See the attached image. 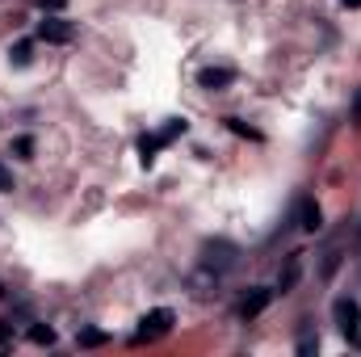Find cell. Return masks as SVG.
<instances>
[{
  "label": "cell",
  "instance_id": "13",
  "mask_svg": "<svg viewBox=\"0 0 361 357\" xmlns=\"http://www.w3.org/2000/svg\"><path fill=\"white\" fill-rule=\"evenodd\" d=\"M177 135H185V122H180V118H173V122H169V126L160 131V139H164V143H173Z\"/></svg>",
  "mask_w": 361,
  "mask_h": 357
},
{
  "label": "cell",
  "instance_id": "16",
  "mask_svg": "<svg viewBox=\"0 0 361 357\" xmlns=\"http://www.w3.org/2000/svg\"><path fill=\"white\" fill-rule=\"evenodd\" d=\"M38 4H42V13H59V8H63L68 0H38Z\"/></svg>",
  "mask_w": 361,
  "mask_h": 357
},
{
  "label": "cell",
  "instance_id": "5",
  "mask_svg": "<svg viewBox=\"0 0 361 357\" xmlns=\"http://www.w3.org/2000/svg\"><path fill=\"white\" fill-rule=\"evenodd\" d=\"M269 298H273V290L257 286V290H252V294H248V298L240 303V315H244V320H257V315H261V311L269 307Z\"/></svg>",
  "mask_w": 361,
  "mask_h": 357
},
{
  "label": "cell",
  "instance_id": "14",
  "mask_svg": "<svg viewBox=\"0 0 361 357\" xmlns=\"http://www.w3.org/2000/svg\"><path fill=\"white\" fill-rule=\"evenodd\" d=\"M13 152H17V156H30V152H34V139H25V135H21V139L13 143Z\"/></svg>",
  "mask_w": 361,
  "mask_h": 357
},
{
  "label": "cell",
  "instance_id": "1",
  "mask_svg": "<svg viewBox=\"0 0 361 357\" xmlns=\"http://www.w3.org/2000/svg\"><path fill=\"white\" fill-rule=\"evenodd\" d=\"M173 311L169 307H156V311H147L143 320H139V332H135V345H147V341H160L169 328H173Z\"/></svg>",
  "mask_w": 361,
  "mask_h": 357
},
{
  "label": "cell",
  "instance_id": "17",
  "mask_svg": "<svg viewBox=\"0 0 361 357\" xmlns=\"http://www.w3.org/2000/svg\"><path fill=\"white\" fill-rule=\"evenodd\" d=\"M0 189H13V173H8L4 164H0Z\"/></svg>",
  "mask_w": 361,
  "mask_h": 357
},
{
  "label": "cell",
  "instance_id": "2",
  "mask_svg": "<svg viewBox=\"0 0 361 357\" xmlns=\"http://www.w3.org/2000/svg\"><path fill=\"white\" fill-rule=\"evenodd\" d=\"M332 320H336V328H341L349 341H361V307L353 298H336V303H332Z\"/></svg>",
  "mask_w": 361,
  "mask_h": 357
},
{
  "label": "cell",
  "instance_id": "4",
  "mask_svg": "<svg viewBox=\"0 0 361 357\" xmlns=\"http://www.w3.org/2000/svg\"><path fill=\"white\" fill-rule=\"evenodd\" d=\"M231 80H235V72H231V68H202V72H197V85H202V89H210V92L227 89Z\"/></svg>",
  "mask_w": 361,
  "mask_h": 357
},
{
  "label": "cell",
  "instance_id": "10",
  "mask_svg": "<svg viewBox=\"0 0 361 357\" xmlns=\"http://www.w3.org/2000/svg\"><path fill=\"white\" fill-rule=\"evenodd\" d=\"M30 341H34V345H55V332L42 328V324H34V328H30Z\"/></svg>",
  "mask_w": 361,
  "mask_h": 357
},
{
  "label": "cell",
  "instance_id": "8",
  "mask_svg": "<svg viewBox=\"0 0 361 357\" xmlns=\"http://www.w3.org/2000/svg\"><path fill=\"white\" fill-rule=\"evenodd\" d=\"M160 147H164V139H160V135H143V139H139V156H143V164H152Z\"/></svg>",
  "mask_w": 361,
  "mask_h": 357
},
{
  "label": "cell",
  "instance_id": "9",
  "mask_svg": "<svg viewBox=\"0 0 361 357\" xmlns=\"http://www.w3.org/2000/svg\"><path fill=\"white\" fill-rule=\"evenodd\" d=\"M8 63H13V68H25V63H30V42H17V47L8 51Z\"/></svg>",
  "mask_w": 361,
  "mask_h": 357
},
{
  "label": "cell",
  "instance_id": "7",
  "mask_svg": "<svg viewBox=\"0 0 361 357\" xmlns=\"http://www.w3.org/2000/svg\"><path fill=\"white\" fill-rule=\"evenodd\" d=\"M298 269H302V257H298V253H294V257H290V261H286V273H281V277H277V290H281V294H286V290H290V286H294V282H298Z\"/></svg>",
  "mask_w": 361,
  "mask_h": 357
},
{
  "label": "cell",
  "instance_id": "15",
  "mask_svg": "<svg viewBox=\"0 0 361 357\" xmlns=\"http://www.w3.org/2000/svg\"><path fill=\"white\" fill-rule=\"evenodd\" d=\"M231 131H235V135H248V139H261L252 126H244V122H235V118H231Z\"/></svg>",
  "mask_w": 361,
  "mask_h": 357
},
{
  "label": "cell",
  "instance_id": "11",
  "mask_svg": "<svg viewBox=\"0 0 361 357\" xmlns=\"http://www.w3.org/2000/svg\"><path fill=\"white\" fill-rule=\"evenodd\" d=\"M315 349H319V337H315V332H311V328H307V332H302V337H298V353L307 357V353H315Z\"/></svg>",
  "mask_w": 361,
  "mask_h": 357
},
{
  "label": "cell",
  "instance_id": "6",
  "mask_svg": "<svg viewBox=\"0 0 361 357\" xmlns=\"http://www.w3.org/2000/svg\"><path fill=\"white\" fill-rule=\"evenodd\" d=\"M319 219H324V214H319V202H315V198H302V202H298V227H302V231H319Z\"/></svg>",
  "mask_w": 361,
  "mask_h": 357
},
{
  "label": "cell",
  "instance_id": "3",
  "mask_svg": "<svg viewBox=\"0 0 361 357\" xmlns=\"http://www.w3.org/2000/svg\"><path fill=\"white\" fill-rule=\"evenodd\" d=\"M38 38H42V42H72V38H76V25L63 21V17H47V21L38 25Z\"/></svg>",
  "mask_w": 361,
  "mask_h": 357
},
{
  "label": "cell",
  "instance_id": "12",
  "mask_svg": "<svg viewBox=\"0 0 361 357\" xmlns=\"http://www.w3.org/2000/svg\"><path fill=\"white\" fill-rule=\"evenodd\" d=\"M80 345H85V349H97V345H105V332H97V328H85V332H80Z\"/></svg>",
  "mask_w": 361,
  "mask_h": 357
},
{
  "label": "cell",
  "instance_id": "18",
  "mask_svg": "<svg viewBox=\"0 0 361 357\" xmlns=\"http://www.w3.org/2000/svg\"><path fill=\"white\" fill-rule=\"evenodd\" d=\"M341 4H345V8H361V0H341Z\"/></svg>",
  "mask_w": 361,
  "mask_h": 357
}]
</instances>
